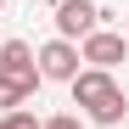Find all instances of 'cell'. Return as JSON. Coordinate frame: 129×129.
<instances>
[{
    "label": "cell",
    "mask_w": 129,
    "mask_h": 129,
    "mask_svg": "<svg viewBox=\"0 0 129 129\" xmlns=\"http://www.w3.org/2000/svg\"><path fill=\"white\" fill-rule=\"evenodd\" d=\"M68 90H73V107H84L90 123H123V118H129V101H123V90H118V79L101 73V68H79V73L68 79Z\"/></svg>",
    "instance_id": "1"
},
{
    "label": "cell",
    "mask_w": 129,
    "mask_h": 129,
    "mask_svg": "<svg viewBox=\"0 0 129 129\" xmlns=\"http://www.w3.org/2000/svg\"><path fill=\"white\" fill-rule=\"evenodd\" d=\"M123 56H129V45H123L118 28H90L79 39V62H90V68H101V73H112Z\"/></svg>",
    "instance_id": "2"
},
{
    "label": "cell",
    "mask_w": 129,
    "mask_h": 129,
    "mask_svg": "<svg viewBox=\"0 0 129 129\" xmlns=\"http://www.w3.org/2000/svg\"><path fill=\"white\" fill-rule=\"evenodd\" d=\"M0 73L17 79L28 95L45 84V79H39V68H34V45H28V39H6V45H0Z\"/></svg>",
    "instance_id": "3"
},
{
    "label": "cell",
    "mask_w": 129,
    "mask_h": 129,
    "mask_svg": "<svg viewBox=\"0 0 129 129\" xmlns=\"http://www.w3.org/2000/svg\"><path fill=\"white\" fill-rule=\"evenodd\" d=\"M34 68H39V79H62L68 84L79 73V45L73 39H45V45L34 51Z\"/></svg>",
    "instance_id": "4"
},
{
    "label": "cell",
    "mask_w": 129,
    "mask_h": 129,
    "mask_svg": "<svg viewBox=\"0 0 129 129\" xmlns=\"http://www.w3.org/2000/svg\"><path fill=\"white\" fill-rule=\"evenodd\" d=\"M51 23H56V39H73V45H79V39L95 28V0H56V17H51Z\"/></svg>",
    "instance_id": "5"
},
{
    "label": "cell",
    "mask_w": 129,
    "mask_h": 129,
    "mask_svg": "<svg viewBox=\"0 0 129 129\" xmlns=\"http://www.w3.org/2000/svg\"><path fill=\"white\" fill-rule=\"evenodd\" d=\"M23 101H28V90H23L17 79H6V73H0V107H6V112H17Z\"/></svg>",
    "instance_id": "6"
},
{
    "label": "cell",
    "mask_w": 129,
    "mask_h": 129,
    "mask_svg": "<svg viewBox=\"0 0 129 129\" xmlns=\"http://www.w3.org/2000/svg\"><path fill=\"white\" fill-rule=\"evenodd\" d=\"M0 129H39V118L28 112V107H17V112H6V118H0Z\"/></svg>",
    "instance_id": "7"
},
{
    "label": "cell",
    "mask_w": 129,
    "mask_h": 129,
    "mask_svg": "<svg viewBox=\"0 0 129 129\" xmlns=\"http://www.w3.org/2000/svg\"><path fill=\"white\" fill-rule=\"evenodd\" d=\"M39 129H84L79 112H56V118H39Z\"/></svg>",
    "instance_id": "8"
},
{
    "label": "cell",
    "mask_w": 129,
    "mask_h": 129,
    "mask_svg": "<svg viewBox=\"0 0 129 129\" xmlns=\"http://www.w3.org/2000/svg\"><path fill=\"white\" fill-rule=\"evenodd\" d=\"M0 11H6V0H0Z\"/></svg>",
    "instance_id": "9"
},
{
    "label": "cell",
    "mask_w": 129,
    "mask_h": 129,
    "mask_svg": "<svg viewBox=\"0 0 129 129\" xmlns=\"http://www.w3.org/2000/svg\"><path fill=\"white\" fill-rule=\"evenodd\" d=\"M123 45H129V39H123Z\"/></svg>",
    "instance_id": "10"
}]
</instances>
